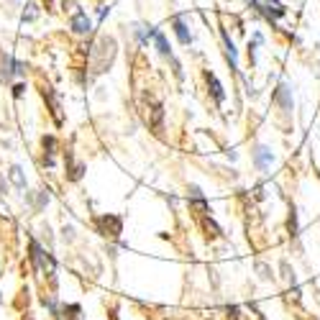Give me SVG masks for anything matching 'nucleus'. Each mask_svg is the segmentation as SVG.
Masks as SVG:
<instances>
[{
	"label": "nucleus",
	"instance_id": "f257e3e1",
	"mask_svg": "<svg viewBox=\"0 0 320 320\" xmlns=\"http://www.w3.org/2000/svg\"><path fill=\"white\" fill-rule=\"evenodd\" d=\"M121 218L118 215H103V218H98V231L103 233V236H110V238H118L121 236Z\"/></svg>",
	"mask_w": 320,
	"mask_h": 320
},
{
	"label": "nucleus",
	"instance_id": "f03ea898",
	"mask_svg": "<svg viewBox=\"0 0 320 320\" xmlns=\"http://www.w3.org/2000/svg\"><path fill=\"white\" fill-rule=\"evenodd\" d=\"M256 6L271 18H277V16H285V6L282 3H279V0H256Z\"/></svg>",
	"mask_w": 320,
	"mask_h": 320
},
{
	"label": "nucleus",
	"instance_id": "7ed1b4c3",
	"mask_svg": "<svg viewBox=\"0 0 320 320\" xmlns=\"http://www.w3.org/2000/svg\"><path fill=\"white\" fill-rule=\"evenodd\" d=\"M90 18H87V13H82V11H77L74 13V18H72V28H74V33H87L90 31Z\"/></svg>",
	"mask_w": 320,
	"mask_h": 320
},
{
	"label": "nucleus",
	"instance_id": "20e7f679",
	"mask_svg": "<svg viewBox=\"0 0 320 320\" xmlns=\"http://www.w3.org/2000/svg\"><path fill=\"white\" fill-rule=\"evenodd\" d=\"M254 159H256V167L259 169H266L269 164H271V151L266 149V146H256V151H254Z\"/></svg>",
	"mask_w": 320,
	"mask_h": 320
},
{
	"label": "nucleus",
	"instance_id": "39448f33",
	"mask_svg": "<svg viewBox=\"0 0 320 320\" xmlns=\"http://www.w3.org/2000/svg\"><path fill=\"white\" fill-rule=\"evenodd\" d=\"M205 77H208V85H210V93H213L215 103H223V98H225V95H223V87H220V82L215 79V74H210V72H208Z\"/></svg>",
	"mask_w": 320,
	"mask_h": 320
},
{
	"label": "nucleus",
	"instance_id": "423d86ee",
	"mask_svg": "<svg viewBox=\"0 0 320 320\" xmlns=\"http://www.w3.org/2000/svg\"><path fill=\"white\" fill-rule=\"evenodd\" d=\"M174 33H177V38H179L182 44H190V41H192V36H190L187 26L182 23V18H174Z\"/></svg>",
	"mask_w": 320,
	"mask_h": 320
},
{
	"label": "nucleus",
	"instance_id": "0eeeda50",
	"mask_svg": "<svg viewBox=\"0 0 320 320\" xmlns=\"http://www.w3.org/2000/svg\"><path fill=\"white\" fill-rule=\"evenodd\" d=\"M154 41H156V49H159V54H164V57H172V49H169V44H167L164 33L154 31Z\"/></svg>",
	"mask_w": 320,
	"mask_h": 320
},
{
	"label": "nucleus",
	"instance_id": "6e6552de",
	"mask_svg": "<svg viewBox=\"0 0 320 320\" xmlns=\"http://www.w3.org/2000/svg\"><path fill=\"white\" fill-rule=\"evenodd\" d=\"M11 179L16 187H26V177L21 174V167H11Z\"/></svg>",
	"mask_w": 320,
	"mask_h": 320
},
{
	"label": "nucleus",
	"instance_id": "1a4fd4ad",
	"mask_svg": "<svg viewBox=\"0 0 320 320\" xmlns=\"http://www.w3.org/2000/svg\"><path fill=\"white\" fill-rule=\"evenodd\" d=\"M23 90H26L23 85H16V87H13V95H16V98H21V95H23Z\"/></svg>",
	"mask_w": 320,
	"mask_h": 320
},
{
	"label": "nucleus",
	"instance_id": "9d476101",
	"mask_svg": "<svg viewBox=\"0 0 320 320\" xmlns=\"http://www.w3.org/2000/svg\"><path fill=\"white\" fill-rule=\"evenodd\" d=\"M69 320H77V317H74V315H69Z\"/></svg>",
	"mask_w": 320,
	"mask_h": 320
},
{
	"label": "nucleus",
	"instance_id": "9b49d317",
	"mask_svg": "<svg viewBox=\"0 0 320 320\" xmlns=\"http://www.w3.org/2000/svg\"><path fill=\"white\" fill-rule=\"evenodd\" d=\"M169 320H174V317H169Z\"/></svg>",
	"mask_w": 320,
	"mask_h": 320
}]
</instances>
